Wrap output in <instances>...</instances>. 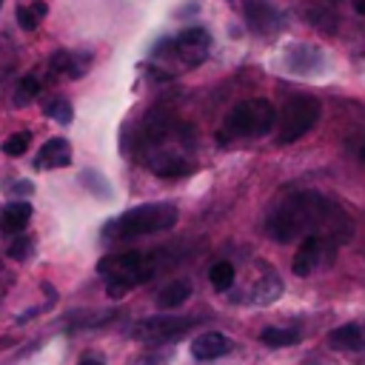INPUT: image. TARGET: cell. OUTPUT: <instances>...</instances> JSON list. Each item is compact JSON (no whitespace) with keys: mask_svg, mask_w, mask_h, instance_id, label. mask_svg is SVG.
Segmentation results:
<instances>
[{"mask_svg":"<svg viewBox=\"0 0 365 365\" xmlns=\"http://www.w3.org/2000/svg\"><path fill=\"white\" fill-rule=\"evenodd\" d=\"M268 237L277 242H299L302 237H322L345 245L354 237V220L342 205L319 191H297L274 205L268 214Z\"/></svg>","mask_w":365,"mask_h":365,"instance_id":"obj_1","label":"cell"},{"mask_svg":"<svg viewBox=\"0 0 365 365\" xmlns=\"http://www.w3.org/2000/svg\"><path fill=\"white\" fill-rule=\"evenodd\" d=\"M191 131L171 114H151L143 125V163L157 177H182L191 171Z\"/></svg>","mask_w":365,"mask_h":365,"instance_id":"obj_2","label":"cell"},{"mask_svg":"<svg viewBox=\"0 0 365 365\" xmlns=\"http://www.w3.org/2000/svg\"><path fill=\"white\" fill-rule=\"evenodd\" d=\"M177 262V254L171 248H148V251H117L97 262V271L106 282L108 297H123L131 288L148 282L160 271L171 268Z\"/></svg>","mask_w":365,"mask_h":365,"instance_id":"obj_3","label":"cell"},{"mask_svg":"<svg viewBox=\"0 0 365 365\" xmlns=\"http://www.w3.org/2000/svg\"><path fill=\"white\" fill-rule=\"evenodd\" d=\"M177 217H180V211L174 202H143V205L128 208L120 217H114L103 228V237L108 242H128L137 237H148V234L174 228Z\"/></svg>","mask_w":365,"mask_h":365,"instance_id":"obj_4","label":"cell"},{"mask_svg":"<svg viewBox=\"0 0 365 365\" xmlns=\"http://www.w3.org/2000/svg\"><path fill=\"white\" fill-rule=\"evenodd\" d=\"M274 120H277L274 106L262 97H251V100L237 103L225 114L222 128L228 137H262L274 128Z\"/></svg>","mask_w":365,"mask_h":365,"instance_id":"obj_5","label":"cell"},{"mask_svg":"<svg viewBox=\"0 0 365 365\" xmlns=\"http://www.w3.org/2000/svg\"><path fill=\"white\" fill-rule=\"evenodd\" d=\"M317 120H319V100H314V97H308V94L291 97V100L282 106L279 117L274 120V123H277V140H279L282 145H288V143L305 137V134L317 125Z\"/></svg>","mask_w":365,"mask_h":365,"instance_id":"obj_6","label":"cell"},{"mask_svg":"<svg viewBox=\"0 0 365 365\" xmlns=\"http://www.w3.org/2000/svg\"><path fill=\"white\" fill-rule=\"evenodd\" d=\"M336 248H339V245H334L331 240H322V237H302V240H299V248H297V254H294V262H291L294 274H297V277H311V274L328 268V265L334 262V257H336Z\"/></svg>","mask_w":365,"mask_h":365,"instance_id":"obj_7","label":"cell"},{"mask_svg":"<svg viewBox=\"0 0 365 365\" xmlns=\"http://www.w3.org/2000/svg\"><path fill=\"white\" fill-rule=\"evenodd\" d=\"M194 322H197L194 317H148V319L137 322L131 334L145 342H171V339L182 336Z\"/></svg>","mask_w":365,"mask_h":365,"instance_id":"obj_8","label":"cell"},{"mask_svg":"<svg viewBox=\"0 0 365 365\" xmlns=\"http://www.w3.org/2000/svg\"><path fill=\"white\" fill-rule=\"evenodd\" d=\"M208 46H211V37L205 29H185L180 31L174 40H165L163 48L171 51V57H177L182 66H197L205 60L208 54Z\"/></svg>","mask_w":365,"mask_h":365,"instance_id":"obj_9","label":"cell"},{"mask_svg":"<svg viewBox=\"0 0 365 365\" xmlns=\"http://www.w3.org/2000/svg\"><path fill=\"white\" fill-rule=\"evenodd\" d=\"M245 20H248L251 29H257L262 34H268V31H274V29L282 26L277 9L268 0H245Z\"/></svg>","mask_w":365,"mask_h":365,"instance_id":"obj_10","label":"cell"},{"mask_svg":"<svg viewBox=\"0 0 365 365\" xmlns=\"http://www.w3.org/2000/svg\"><path fill=\"white\" fill-rule=\"evenodd\" d=\"M71 163V145L63 137H51L34 157V168H66Z\"/></svg>","mask_w":365,"mask_h":365,"instance_id":"obj_11","label":"cell"},{"mask_svg":"<svg viewBox=\"0 0 365 365\" xmlns=\"http://www.w3.org/2000/svg\"><path fill=\"white\" fill-rule=\"evenodd\" d=\"M231 351V339L225 336V334H220V331H205V334H200L194 342H191V354L197 356V359H220V356H225Z\"/></svg>","mask_w":365,"mask_h":365,"instance_id":"obj_12","label":"cell"},{"mask_svg":"<svg viewBox=\"0 0 365 365\" xmlns=\"http://www.w3.org/2000/svg\"><path fill=\"white\" fill-rule=\"evenodd\" d=\"M29 220H31V205L29 202H23V200H17V202H11V205H6L3 211H0V228L6 231V234H23V228L29 225Z\"/></svg>","mask_w":365,"mask_h":365,"instance_id":"obj_13","label":"cell"},{"mask_svg":"<svg viewBox=\"0 0 365 365\" xmlns=\"http://www.w3.org/2000/svg\"><path fill=\"white\" fill-rule=\"evenodd\" d=\"M328 342H331V348H339V351H362L365 334L359 325H339L328 334Z\"/></svg>","mask_w":365,"mask_h":365,"instance_id":"obj_14","label":"cell"},{"mask_svg":"<svg viewBox=\"0 0 365 365\" xmlns=\"http://www.w3.org/2000/svg\"><path fill=\"white\" fill-rule=\"evenodd\" d=\"M188 297H191V282H188V279H171L168 285L160 288L157 305H160V308H177V305H182Z\"/></svg>","mask_w":365,"mask_h":365,"instance_id":"obj_15","label":"cell"},{"mask_svg":"<svg viewBox=\"0 0 365 365\" xmlns=\"http://www.w3.org/2000/svg\"><path fill=\"white\" fill-rule=\"evenodd\" d=\"M43 17H46V3H31V6H20L17 9V23H20V29H26V31H34L40 23H43Z\"/></svg>","mask_w":365,"mask_h":365,"instance_id":"obj_16","label":"cell"},{"mask_svg":"<svg viewBox=\"0 0 365 365\" xmlns=\"http://www.w3.org/2000/svg\"><path fill=\"white\" fill-rule=\"evenodd\" d=\"M208 279H211V285H214L217 291H228V288L234 285V265H231L228 259L214 262V265L208 268Z\"/></svg>","mask_w":365,"mask_h":365,"instance_id":"obj_17","label":"cell"},{"mask_svg":"<svg viewBox=\"0 0 365 365\" xmlns=\"http://www.w3.org/2000/svg\"><path fill=\"white\" fill-rule=\"evenodd\" d=\"M259 339L265 345H271V348H285V345H294L299 339V334L294 328H265L259 334Z\"/></svg>","mask_w":365,"mask_h":365,"instance_id":"obj_18","label":"cell"},{"mask_svg":"<svg viewBox=\"0 0 365 365\" xmlns=\"http://www.w3.org/2000/svg\"><path fill=\"white\" fill-rule=\"evenodd\" d=\"M51 68L60 71V74H68V77L83 74V66L77 63V54H68V51H57V54L51 57Z\"/></svg>","mask_w":365,"mask_h":365,"instance_id":"obj_19","label":"cell"},{"mask_svg":"<svg viewBox=\"0 0 365 365\" xmlns=\"http://www.w3.org/2000/svg\"><path fill=\"white\" fill-rule=\"evenodd\" d=\"M37 91H40V83H37V77H34V74H26V77L17 83V91H14V103H17V106H26V103H31V100L37 97Z\"/></svg>","mask_w":365,"mask_h":365,"instance_id":"obj_20","label":"cell"},{"mask_svg":"<svg viewBox=\"0 0 365 365\" xmlns=\"http://www.w3.org/2000/svg\"><path fill=\"white\" fill-rule=\"evenodd\" d=\"M29 143H31V134H29V131H17V134H11V137L3 140V154L20 157V154L29 148Z\"/></svg>","mask_w":365,"mask_h":365,"instance_id":"obj_21","label":"cell"},{"mask_svg":"<svg viewBox=\"0 0 365 365\" xmlns=\"http://www.w3.org/2000/svg\"><path fill=\"white\" fill-rule=\"evenodd\" d=\"M46 114H48L51 120H60V123H71V106H68L66 100H51V103L46 106Z\"/></svg>","mask_w":365,"mask_h":365,"instance_id":"obj_22","label":"cell"},{"mask_svg":"<svg viewBox=\"0 0 365 365\" xmlns=\"http://www.w3.org/2000/svg\"><path fill=\"white\" fill-rule=\"evenodd\" d=\"M31 240L29 237H23V234H14V240H11V245H9V257L11 259H26L29 257V251H31Z\"/></svg>","mask_w":365,"mask_h":365,"instance_id":"obj_23","label":"cell"},{"mask_svg":"<svg viewBox=\"0 0 365 365\" xmlns=\"http://www.w3.org/2000/svg\"><path fill=\"white\" fill-rule=\"evenodd\" d=\"M308 20L314 23V26H319V29H325V31H334L336 29V23H334V17H325V14H308Z\"/></svg>","mask_w":365,"mask_h":365,"instance_id":"obj_24","label":"cell"},{"mask_svg":"<svg viewBox=\"0 0 365 365\" xmlns=\"http://www.w3.org/2000/svg\"><path fill=\"white\" fill-rule=\"evenodd\" d=\"M77 365H103V359H97V356H83Z\"/></svg>","mask_w":365,"mask_h":365,"instance_id":"obj_25","label":"cell"},{"mask_svg":"<svg viewBox=\"0 0 365 365\" xmlns=\"http://www.w3.org/2000/svg\"><path fill=\"white\" fill-rule=\"evenodd\" d=\"M354 11L365 17V0H354Z\"/></svg>","mask_w":365,"mask_h":365,"instance_id":"obj_26","label":"cell"},{"mask_svg":"<svg viewBox=\"0 0 365 365\" xmlns=\"http://www.w3.org/2000/svg\"><path fill=\"white\" fill-rule=\"evenodd\" d=\"M0 3H3V0H0Z\"/></svg>","mask_w":365,"mask_h":365,"instance_id":"obj_27","label":"cell"}]
</instances>
